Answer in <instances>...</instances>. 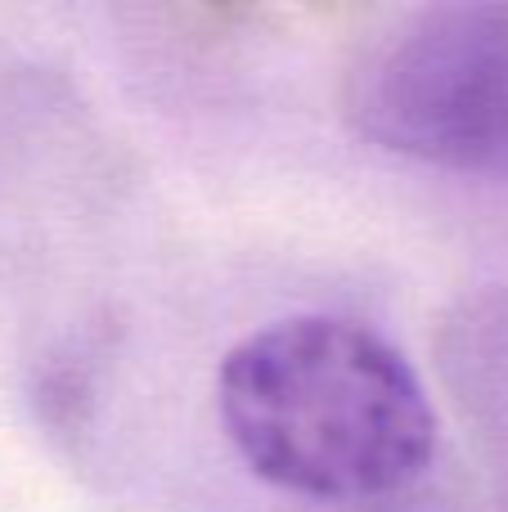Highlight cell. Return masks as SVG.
<instances>
[{"label": "cell", "instance_id": "2", "mask_svg": "<svg viewBox=\"0 0 508 512\" xmlns=\"http://www.w3.org/2000/svg\"><path fill=\"white\" fill-rule=\"evenodd\" d=\"M347 113L387 153L508 180V5H437L401 18L351 72Z\"/></svg>", "mask_w": 508, "mask_h": 512}, {"label": "cell", "instance_id": "1", "mask_svg": "<svg viewBox=\"0 0 508 512\" xmlns=\"http://www.w3.org/2000/svg\"><path fill=\"white\" fill-rule=\"evenodd\" d=\"M216 423L261 486L311 504L401 495L441 441L405 351L342 315H288L239 337L216 364Z\"/></svg>", "mask_w": 508, "mask_h": 512}]
</instances>
